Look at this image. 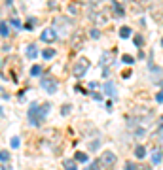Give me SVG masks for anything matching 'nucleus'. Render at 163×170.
<instances>
[{"label":"nucleus","mask_w":163,"mask_h":170,"mask_svg":"<svg viewBox=\"0 0 163 170\" xmlns=\"http://www.w3.org/2000/svg\"><path fill=\"white\" fill-rule=\"evenodd\" d=\"M49 110H51V104H48V102H44V104H36V102H34V104L29 108L30 125H42L44 119L48 117V112Z\"/></svg>","instance_id":"f257e3e1"},{"label":"nucleus","mask_w":163,"mask_h":170,"mask_svg":"<svg viewBox=\"0 0 163 170\" xmlns=\"http://www.w3.org/2000/svg\"><path fill=\"white\" fill-rule=\"evenodd\" d=\"M116 161H118L116 153H112L110 149H106V151L101 153V157H99V161H97V164H99V168H103V170H114Z\"/></svg>","instance_id":"f03ea898"},{"label":"nucleus","mask_w":163,"mask_h":170,"mask_svg":"<svg viewBox=\"0 0 163 170\" xmlns=\"http://www.w3.org/2000/svg\"><path fill=\"white\" fill-rule=\"evenodd\" d=\"M40 85H42V89L48 91V93H55L59 89V81L55 78H51V76H44L42 81H40Z\"/></svg>","instance_id":"7ed1b4c3"},{"label":"nucleus","mask_w":163,"mask_h":170,"mask_svg":"<svg viewBox=\"0 0 163 170\" xmlns=\"http://www.w3.org/2000/svg\"><path fill=\"white\" fill-rule=\"evenodd\" d=\"M89 68V61L85 59V57H82V59L78 61V63L74 64V68H72V74L76 76V78H82V76H85V72H87Z\"/></svg>","instance_id":"20e7f679"},{"label":"nucleus","mask_w":163,"mask_h":170,"mask_svg":"<svg viewBox=\"0 0 163 170\" xmlns=\"http://www.w3.org/2000/svg\"><path fill=\"white\" fill-rule=\"evenodd\" d=\"M55 38H57V32L53 30V27L44 28V30H42V34H40V40H42V42H48V44H51Z\"/></svg>","instance_id":"39448f33"},{"label":"nucleus","mask_w":163,"mask_h":170,"mask_svg":"<svg viewBox=\"0 0 163 170\" xmlns=\"http://www.w3.org/2000/svg\"><path fill=\"white\" fill-rule=\"evenodd\" d=\"M152 78H154V81L159 87H163V68H154V76Z\"/></svg>","instance_id":"423d86ee"},{"label":"nucleus","mask_w":163,"mask_h":170,"mask_svg":"<svg viewBox=\"0 0 163 170\" xmlns=\"http://www.w3.org/2000/svg\"><path fill=\"white\" fill-rule=\"evenodd\" d=\"M112 8H114V12H116L118 17H123V15H125V9H123V6H121L118 0H112Z\"/></svg>","instance_id":"0eeeda50"},{"label":"nucleus","mask_w":163,"mask_h":170,"mask_svg":"<svg viewBox=\"0 0 163 170\" xmlns=\"http://www.w3.org/2000/svg\"><path fill=\"white\" fill-rule=\"evenodd\" d=\"M27 57H29V59H36V57H38L36 44H29L27 45Z\"/></svg>","instance_id":"6e6552de"},{"label":"nucleus","mask_w":163,"mask_h":170,"mask_svg":"<svg viewBox=\"0 0 163 170\" xmlns=\"http://www.w3.org/2000/svg\"><path fill=\"white\" fill-rule=\"evenodd\" d=\"M104 93L108 96H116V85H114V81H106V83H104Z\"/></svg>","instance_id":"1a4fd4ad"},{"label":"nucleus","mask_w":163,"mask_h":170,"mask_svg":"<svg viewBox=\"0 0 163 170\" xmlns=\"http://www.w3.org/2000/svg\"><path fill=\"white\" fill-rule=\"evenodd\" d=\"M131 34H133V30H131L129 27H121V28H120V38L125 40V38H129Z\"/></svg>","instance_id":"9d476101"},{"label":"nucleus","mask_w":163,"mask_h":170,"mask_svg":"<svg viewBox=\"0 0 163 170\" xmlns=\"http://www.w3.org/2000/svg\"><path fill=\"white\" fill-rule=\"evenodd\" d=\"M0 34H2L4 38H8V36H10V27H8V23H6V21L0 23Z\"/></svg>","instance_id":"9b49d317"},{"label":"nucleus","mask_w":163,"mask_h":170,"mask_svg":"<svg viewBox=\"0 0 163 170\" xmlns=\"http://www.w3.org/2000/svg\"><path fill=\"white\" fill-rule=\"evenodd\" d=\"M42 57L46 61H51V57H55V51L51 49V47H46L44 51H42Z\"/></svg>","instance_id":"f8f14e48"},{"label":"nucleus","mask_w":163,"mask_h":170,"mask_svg":"<svg viewBox=\"0 0 163 170\" xmlns=\"http://www.w3.org/2000/svg\"><path fill=\"white\" fill-rule=\"evenodd\" d=\"M135 155L139 157V159H142V157L146 155V149L142 147V146H137V147H135Z\"/></svg>","instance_id":"ddd939ff"},{"label":"nucleus","mask_w":163,"mask_h":170,"mask_svg":"<svg viewBox=\"0 0 163 170\" xmlns=\"http://www.w3.org/2000/svg\"><path fill=\"white\" fill-rule=\"evenodd\" d=\"M65 170H78L76 161H65Z\"/></svg>","instance_id":"4468645a"},{"label":"nucleus","mask_w":163,"mask_h":170,"mask_svg":"<svg viewBox=\"0 0 163 170\" xmlns=\"http://www.w3.org/2000/svg\"><path fill=\"white\" fill-rule=\"evenodd\" d=\"M161 159H163V153H161V151H156L154 155H152V163H154V164H157V163L161 161Z\"/></svg>","instance_id":"2eb2a0df"},{"label":"nucleus","mask_w":163,"mask_h":170,"mask_svg":"<svg viewBox=\"0 0 163 170\" xmlns=\"http://www.w3.org/2000/svg\"><path fill=\"white\" fill-rule=\"evenodd\" d=\"M76 161H78V163H87V155L82 153V151H78V153H76Z\"/></svg>","instance_id":"dca6fc26"},{"label":"nucleus","mask_w":163,"mask_h":170,"mask_svg":"<svg viewBox=\"0 0 163 170\" xmlns=\"http://www.w3.org/2000/svg\"><path fill=\"white\" fill-rule=\"evenodd\" d=\"M40 72H42V68H40L38 64H34L32 68H30V76H40Z\"/></svg>","instance_id":"f3484780"},{"label":"nucleus","mask_w":163,"mask_h":170,"mask_svg":"<svg viewBox=\"0 0 163 170\" xmlns=\"http://www.w3.org/2000/svg\"><path fill=\"white\" fill-rule=\"evenodd\" d=\"M121 61H123L125 64H133V63H135V59H133L131 55H123V57H121Z\"/></svg>","instance_id":"a211bd4d"},{"label":"nucleus","mask_w":163,"mask_h":170,"mask_svg":"<svg viewBox=\"0 0 163 170\" xmlns=\"http://www.w3.org/2000/svg\"><path fill=\"white\" fill-rule=\"evenodd\" d=\"M0 161H2V163H8V161H10V153H8V151H0Z\"/></svg>","instance_id":"6ab92c4d"},{"label":"nucleus","mask_w":163,"mask_h":170,"mask_svg":"<svg viewBox=\"0 0 163 170\" xmlns=\"http://www.w3.org/2000/svg\"><path fill=\"white\" fill-rule=\"evenodd\" d=\"M10 144H12V147H13V149H17V147H19V138H17V136H13L12 140H10Z\"/></svg>","instance_id":"aec40b11"},{"label":"nucleus","mask_w":163,"mask_h":170,"mask_svg":"<svg viewBox=\"0 0 163 170\" xmlns=\"http://www.w3.org/2000/svg\"><path fill=\"white\" fill-rule=\"evenodd\" d=\"M10 23H12L15 28H21V21H19L17 17H12V21H10Z\"/></svg>","instance_id":"412c9836"},{"label":"nucleus","mask_w":163,"mask_h":170,"mask_svg":"<svg viewBox=\"0 0 163 170\" xmlns=\"http://www.w3.org/2000/svg\"><path fill=\"white\" fill-rule=\"evenodd\" d=\"M84 170H101V168H99V164H97V163H91V164H87Z\"/></svg>","instance_id":"4be33fe9"},{"label":"nucleus","mask_w":163,"mask_h":170,"mask_svg":"<svg viewBox=\"0 0 163 170\" xmlns=\"http://www.w3.org/2000/svg\"><path fill=\"white\" fill-rule=\"evenodd\" d=\"M123 170H137V164H135V163H125Z\"/></svg>","instance_id":"5701e85b"},{"label":"nucleus","mask_w":163,"mask_h":170,"mask_svg":"<svg viewBox=\"0 0 163 170\" xmlns=\"http://www.w3.org/2000/svg\"><path fill=\"white\" fill-rule=\"evenodd\" d=\"M135 45H137V47H140V45H142V36L140 34L135 36Z\"/></svg>","instance_id":"b1692460"},{"label":"nucleus","mask_w":163,"mask_h":170,"mask_svg":"<svg viewBox=\"0 0 163 170\" xmlns=\"http://www.w3.org/2000/svg\"><path fill=\"white\" fill-rule=\"evenodd\" d=\"M32 25H34V17H30V19H29V23L25 25V28H27V30H32Z\"/></svg>","instance_id":"393cba45"},{"label":"nucleus","mask_w":163,"mask_h":170,"mask_svg":"<svg viewBox=\"0 0 163 170\" xmlns=\"http://www.w3.org/2000/svg\"><path fill=\"white\" fill-rule=\"evenodd\" d=\"M156 100H157V104H163V91H159L156 95Z\"/></svg>","instance_id":"a878e982"},{"label":"nucleus","mask_w":163,"mask_h":170,"mask_svg":"<svg viewBox=\"0 0 163 170\" xmlns=\"http://www.w3.org/2000/svg\"><path fill=\"white\" fill-rule=\"evenodd\" d=\"M99 36H101V32H99V30H91V38H99Z\"/></svg>","instance_id":"bb28decb"},{"label":"nucleus","mask_w":163,"mask_h":170,"mask_svg":"<svg viewBox=\"0 0 163 170\" xmlns=\"http://www.w3.org/2000/svg\"><path fill=\"white\" fill-rule=\"evenodd\" d=\"M139 170H152V166H150V164H142Z\"/></svg>","instance_id":"cd10ccee"},{"label":"nucleus","mask_w":163,"mask_h":170,"mask_svg":"<svg viewBox=\"0 0 163 170\" xmlns=\"http://www.w3.org/2000/svg\"><path fill=\"white\" fill-rule=\"evenodd\" d=\"M93 98H95V100H101V98H103V95H99V93H93Z\"/></svg>","instance_id":"c85d7f7f"},{"label":"nucleus","mask_w":163,"mask_h":170,"mask_svg":"<svg viewBox=\"0 0 163 170\" xmlns=\"http://www.w3.org/2000/svg\"><path fill=\"white\" fill-rule=\"evenodd\" d=\"M68 112H70V106H65V108H63V115H67Z\"/></svg>","instance_id":"c756f323"},{"label":"nucleus","mask_w":163,"mask_h":170,"mask_svg":"<svg viewBox=\"0 0 163 170\" xmlns=\"http://www.w3.org/2000/svg\"><path fill=\"white\" fill-rule=\"evenodd\" d=\"M161 45H163V38H161Z\"/></svg>","instance_id":"7c9ffc66"},{"label":"nucleus","mask_w":163,"mask_h":170,"mask_svg":"<svg viewBox=\"0 0 163 170\" xmlns=\"http://www.w3.org/2000/svg\"><path fill=\"white\" fill-rule=\"evenodd\" d=\"M0 66H2V61H0Z\"/></svg>","instance_id":"2f4dec72"}]
</instances>
